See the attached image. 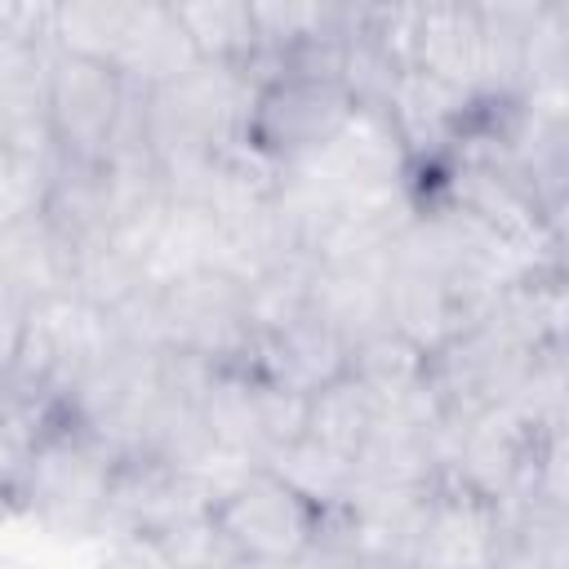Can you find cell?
<instances>
[{
	"label": "cell",
	"instance_id": "1",
	"mask_svg": "<svg viewBox=\"0 0 569 569\" xmlns=\"http://www.w3.org/2000/svg\"><path fill=\"white\" fill-rule=\"evenodd\" d=\"M111 471L116 453L98 436L62 418L22 453L9 493L13 520H27L31 529L58 542H93L107 520Z\"/></svg>",
	"mask_w": 569,
	"mask_h": 569
},
{
	"label": "cell",
	"instance_id": "2",
	"mask_svg": "<svg viewBox=\"0 0 569 569\" xmlns=\"http://www.w3.org/2000/svg\"><path fill=\"white\" fill-rule=\"evenodd\" d=\"M356 98L329 76H267L253 84L244 116V147L276 169L320 156L356 116Z\"/></svg>",
	"mask_w": 569,
	"mask_h": 569
},
{
	"label": "cell",
	"instance_id": "3",
	"mask_svg": "<svg viewBox=\"0 0 569 569\" xmlns=\"http://www.w3.org/2000/svg\"><path fill=\"white\" fill-rule=\"evenodd\" d=\"M160 289V329L164 347L191 351L218 369L236 365L244 369L253 347V320H249V280L204 267L191 276H178Z\"/></svg>",
	"mask_w": 569,
	"mask_h": 569
},
{
	"label": "cell",
	"instance_id": "4",
	"mask_svg": "<svg viewBox=\"0 0 569 569\" xmlns=\"http://www.w3.org/2000/svg\"><path fill=\"white\" fill-rule=\"evenodd\" d=\"M209 516L240 560H276V565H293L320 525V507L307 502L262 462H249L213 498Z\"/></svg>",
	"mask_w": 569,
	"mask_h": 569
},
{
	"label": "cell",
	"instance_id": "5",
	"mask_svg": "<svg viewBox=\"0 0 569 569\" xmlns=\"http://www.w3.org/2000/svg\"><path fill=\"white\" fill-rule=\"evenodd\" d=\"M133 89L120 80L111 62L76 58L49 49L44 67V111H49V138L53 151L67 160H102Z\"/></svg>",
	"mask_w": 569,
	"mask_h": 569
},
{
	"label": "cell",
	"instance_id": "6",
	"mask_svg": "<svg viewBox=\"0 0 569 569\" xmlns=\"http://www.w3.org/2000/svg\"><path fill=\"white\" fill-rule=\"evenodd\" d=\"M213 507V493L200 476L169 467L151 453H124L116 458L111 471V493H107V520L98 538L111 533H160L187 516H200Z\"/></svg>",
	"mask_w": 569,
	"mask_h": 569
},
{
	"label": "cell",
	"instance_id": "7",
	"mask_svg": "<svg viewBox=\"0 0 569 569\" xmlns=\"http://www.w3.org/2000/svg\"><path fill=\"white\" fill-rule=\"evenodd\" d=\"M302 169L316 173L338 200H369V196L409 187V156H405L391 120L382 111H365V107Z\"/></svg>",
	"mask_w": 569,
	"mask_h": 569
},
{
	"label": "cell",
	"instance_id": "8",
	"mask_svg": "<svg viewBox=\"0 0 569 569\" xmlns=\"http://www.w3.org/2000/svg\"><path fill=\"white\" fill-rule=\"evenodd\" d=\"M347 356H351V342L333 325H325L316 311H307L280 329L253 333L244 369L276 387L316 396L320 387H329L347 373Z\"/></svg>",
	"mask_w": 569,
	"mask_h": 569
},
{
	"label": "cell",
	"instance_id": "9",
	"mask_svg": "<svg viewBox=\"0 0 569 569\" xmlns=\"http://www.w3.org/2000/svg\"><path fill=\"white\" fill-rule=\"evenodd\" d=\"M493 547L498 507L458 485H436L413 547V569H489Z\"/></svg>",
	"mask_w": 569,
	"mask_h": 569
},
{
	"label": "cell",
	"instance_id": "10",
	"mask_svg": "<svg viewBox=\"0 0 569 569\" xmlns=\"http://www.w3.org/2000/svg\"><path fill=\"white\" fill-rule=\"evenodd\" d=\"M36 213L62 240L84 249V244H98V240L111 236V227L120 218V191H116L102 160H67V156L53 151V160L44 169Z\"/></svg>",
	"mask_w": 569,
	"mask_h": 569
},
{
	"label": "cell",
	"instance_id": "11",
	"mask_svg": "<svg viewBox=\"0 0 569 569\" xmlns=\"http://www.w3.org/2000/svg\"><path fill=\"white\" fill-rule=\"evenodd\" d=\"M44 67H49V44L9 40L0 49V151L36 164L53 156L49 111H44Z\"/></svg>",
	"mask_w": 569,
	"mask_h": 569
},
{
	"label": "cell",
	"instance_id": "12",
	"mask_svg": "<svg viewBox=\"0 0 569 569\" xmlns=\"http://www.w3.org/2000/svg\"><path fill=\"white\" fill-rule=\"evenodd\" d=\"M196 62L200 58H196L173 4L169 0H133L124 40H120V49L111 58L120 80L133 93H151V89H164L178 76H187Z\"/></svg>",
	"mask_w": 569,
	"mask_h": 569
},
{
	"label": "cell",
	"instance_id": "13",
	"mask_svg": "<svg viewBox=\"0 0 569 569\" xmlns=\"http://www.w3.org/2000/svg\"><path fill=\"white\" fill-rule=\"evenodd\" d=\"M382 320L391 333H400L405 342H413L422 356L440 351L458 329V302L449 293V280L431 267L418 262H400L387 253V289H382Z\"/></svg>",
	"mask_w": 569,
	"mask_h": 569
},
{
	"label": "cell",
	"instance_id": "14",
	"mask_svg": "<svg viewBox=\"0 0 569 569\" xmlns=\"http://www.w3.org/2000/svg\"><path fill=\"white\" fill-rule=\"evenodd\" d=\"M76 244L62 240L36 209L0 231V289L22 298L27 307L71 298Z\"/></svg>",
	"mask_w": 569,
	"mask_h": 569
},
{
	"label": "cell",
	"instance_id": "15",
	"mask_svg": "<svg viewBox=\"0 0 569 569\" xmlns=\"http://www.w3.org/2000/svg\"><path fill=\"white\" fill-rule=\"evenodd\" d=\"M200 422L218 453L236 462H262V418H258V378L249 369H213L209 387L196 400Z\"/></svg>",
	"mask_w": 569,
	"mask_h": 569
},
{
	"label": "cell",
	"instance_id": "16",
	"mask_svg": "<svg viewBox=\"0 0 569 569\" xmlns=\"http://www.w3.org/2000/svg\"><path fill=\"white\" fill-rule=\"evenodd\" d=\"M196 58L213 67H249L258 53L249 0H169Z\"/></svg>",
	"mask_w": 569,
	"mask_h": 569
},
{
	"label": "cell",
	"instance_id": "17",
	"mask_svg": "<svg viewBox=\"0 0 569 569\" xmlns=\"http://www.w3.org/2000/svg\"><path fill=\"white\" fill-rule=\"evenodd\" d=\"M378 413H382V400L369 387H360L351 373H342L338 382L307 396V436L329 445L333 453L356 458V449L373 431Z\"/></svg>",
	"mask_w": 569,
	"mask_h": 569
},
{
	"label": "cell",
	"instance_id": "18",
	"mask_svg": "<svg viewBox=\"0 0 569 569\" xmlns=\"http://www.w3.org/2000/svg\"><path fill=\"white\" fill-rule=\"evenodd\" d=\"M129 13L133 0H62L49 13V44L58 53L111 62L124 40Z\"/></svg>",
	"mask_w": 569,
	"mask_h": 569
},
{
	"label": "cell",
	"instance_id": "19",
	"mask_svg": "<svg viewBox=\"0 0 569 569\" xmlns=\"http://www.w3.org/2000/svg\"><path fill=\"white\" fill-rule=\"evenodd\" d=\"M347 373L360 387H369L382 405H391V400H405L409 391H418L427 382V356L382 325V329L365 333L360 342H351Z\"/></svg>",
	"mask_w": 569,
	"mask_h": 569
},
{
	"label": "cell",
	"instance_id": "20",
	"mask_svg": "<svg viewBox=\"0 0 569 569\" xmlns=\"http://www.w3.org/2000/svg\"><path fill=\"white\" fill-rule=\"evenodd\" d=\"M262 467H271L284 485H293L307 502H316L320 511L329 507H347L351 493H356V471H351V458L347 453H333L329 445L302 436L293 445H284L280 453H271Z\"/></svg>",
	"mask_w": 569,
	"mask_h": 569
},
{
	"label": "cell",
	"instance_id": "21",
	"mask_svg": "<svg viewBox=\"0 0 569 569\" xmlns=\"http://www.w3.org/2000/svg\"><path fill=\"white\" fill-rule=\"evenodd\" d=\"M151 542L169 569H231V560H236L231 542L222 538V529L213 525L209 511L187 516V520L151 533Z\"/></svg>",
	"mask_w": 569,
	"mask_h": 569
},
{
	"label": "cell",
	"instance_id": "22",
	"mask_svg": "<svg viewBox=\"0 0 569 569\" xmlns=\"http://www.w3.org/2000/svg\"><path fill=\"white\" fill-rule=\"evenodd\" d=\"M360 565H365V551L356 542V529H351L347 507L320 511V525H316L311 542L293 560V569H360Z\"/></svg>",
	"mask_w": 569,
	"mask_h": 569
},
{
	"label": "cell",
	"instance_id": "23",
	"mask_svg": "<svg viewBox=\"0 0 569 569\" xmlns=\"http://www.w3.org/2000/svg\"><path fill=\"white\" fill-rule=\"evenodd\" d=\"M53 160V156H49ZM44 164L36 160H18L9 151H0V231L18 218H27L36 204H40V187H44Z\"/></svg>",
	"mask_w": 569,
	"mask_h": 569
},
{
	"label": "cell",
	"instance_id": "24",
	"mask_svg": "<svg viewBox=\"0 0 569 569\" xmlns=\"http://www.w3.org/2000/svg\"><path fill=\"white\" fill-rule=\"evenodd\" d=\"M22 329H27V302L13 298L9 289H0V378L13 369L18 347H22Z\"/></svg>",
	"mask_w": 569,
	"mask_h": 569
},
{
	"label": "cell",
	"instance_id": "25",
	"mask_svg": "<svg viewBox=\"0 0 569 569\" xmlns=\"http://www.w3.org/2000/svg\"><path fill=\"white\" fill-rule=\"evenodd\" d=\"M18 467H22V449L0 431V498H4V502H9V493H13Z\"/></svg>",
	"mask_w": 569,
	"mask_h": 569
},
{
	"label": "cell",
	"instance_id": "26",
	"mask_svg": "<svg viewBox=\"0 0 569 569\" xmlns=\"http://www.w3.org/2000/svg\"><path fill=\"white\" fill-rule=\"evenodd\" d=\"M231 569H293V565H276V560H231Z\"/></svg>",
	"mask_w": 569,
	"mask_h": 569
},
{
	"label": "cell",
	"instance_id": "27",
	"mask_svg": "<svg viewBox=\"0 0 569 569\" xmlns=\"http://www.w3.org/2000/svg\"><path fill=\"white\" fill-rule=\"evenodd\" d=\"M9 40H18V36H13V27H9V4H0V49H4Z\"/></svg>",
	"mask_w": 569,
	"mask_h": 569
},
{
	"label": "cell",
	"instance_id": "28",
	"mask_svg": "<svg viewBox=\"0 0 569 569\" xmlns=\"http://www.w3.org/2000/svg\"><path fill=\"white\" fill-rule=\"evenodd\" d=\"M360 569H413L409 560H365Z\"/></svg>",
	"mask_w": 569,
	"mask_h": 569
},
{
	"label": "cell",
	"instance_id": "29",
	"mask_svg": "<svg viewBox=\"0 0 569 569\" xmlns=\"http://www.w3.org/2000/svg\"><path fill=\"white\" fill-rule=\"evenodd\" d=\"M9 525H13V507L0 498V542H4V533H9Z\"/></svg>",
	"mask_w": 569,
	"mask_h": 569
}]
</instances>
